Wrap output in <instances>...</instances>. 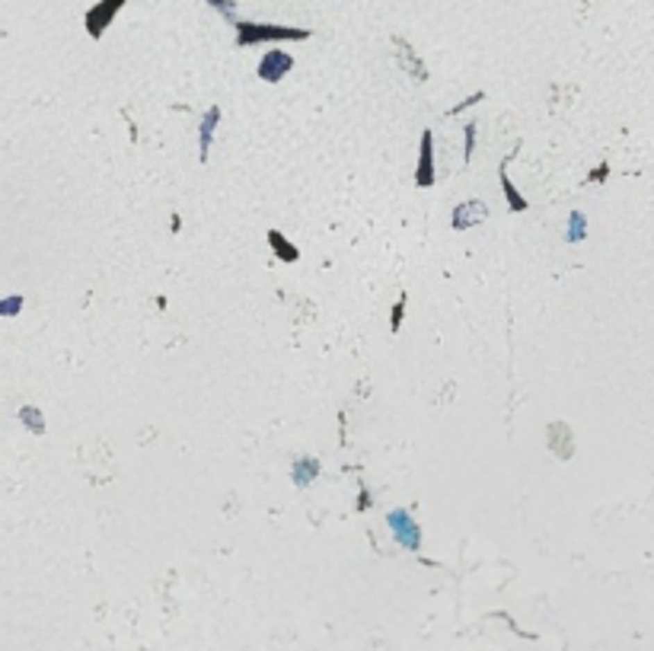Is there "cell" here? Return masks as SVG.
<instances>
[{
    "label": "cell",
    "mask_w": 654,
    "mask_h": 651,
    "mask_svg": "<svg viewBox=\"0 0 654 651\" xmlns=\"http://www.w3.org/2000/svg\"><path fill=\"white\" fill-rule=\"evenodd\" d=\"M307 35H310L307 29H287V26L246 23V19H240V23H237V45H240V48H246V45H262V42H281V39L300 42V39H307Z\"/></svg>",
    "instance_id": "cell-1"
},
{
    "label": "cell",
    "mask_w": 654,
    "mask_h": 651,
    "mask_svg": "<svg viewBox=\"0 0 654 651\" xmlns=\"http://www.w3.org/2000/svg\"><path fill=\"white\" fill-rule=\"evenodd\" d=\"M387 527L393 530L396 543H399L402 549H409V552H418V549H421V527H418V521L405 508L389 511V514H387Z\"/></svg>",
    "instance_id": "cell-2"
},
{
    "label": "cell",
    "mask_w": 654,
    "mask_h": 651,
    "mask_svg": "<svg viewBox=\"0 0 654 651\" xmlns=\"http://www.w3.org/2000/svg\"><path fill=\"white\" fill-rule=\"evenodd\" d=\"M489 221V205L482 198H466L453 208L450 214V227L453 230H469V227H479V223Z\"/></svg>",
    "instance_id": "cell-3"
},
{
    "label": "cell",
    "mask_w": 654,
    "mask_h": 651,
    "mask_svg": "<svg viewBox=\"0 0 654 651\" xmlns=\"http://www.w3.org/2000/svg\"><path fill=\"white\" fill-rule=\"evenodd\" d=\"M415 185H418V189H431V185H434V131H431V128H425V131H421Z\"/></svg>",
    "instance_id": "cell-4"
},
{
    "label": "cell",
    "mask_w": 654,
    "mask_h": 651,
    "mask_svg": "<svg viewBox=\"0 0 654 651\" xmlns=\"http://www.w3.org/2000/svg\"><path fill=\"white\" fill-rule=\"evenodd\" d=\"M294 67V58L287 55V51H281V48H271L265 58L259 61V77L265 80V83H278V80L287 77V71Z\"/></svg>",
    "instance_id": "cell-5"
},
{
    "label": "cell",
    "mask_w": 654,
    "mask_h": 651,
    "mask_svg": "<svg viewBox=\"0 0 654 651\" xmlns=\"http://www.w3.org/2000/svg\"><path fill=\"white\" fill-rule=\"evenodd\" d=\"M121 3L125 0H103V3H96L93 10L87 13V32L93 35V39H103V32L109 29V23L115 19V13L121 10Z\"/></svg>",
    "instance_id": "cell-6"
},
{
    "label": "cell",
    "mask_w": 654,
    "mask_h": 651,
    "mask_svg": "<svg viewBox=\"0 0 654 651\" xmlns=\"http://www.w3.org/2000/svg\"><path fill=\"white\" fill-rule=\"evenodd\" d=\"M221 105H211V109L205 112V119H201V125H198V160L201 163H208V153H211V141H214V131H217V125H221Z\"/></svg>",
    "instance_id": "cell-7"
},
{
    "label": "cell",
    "mask_w": 654,
    "mask_h": 651,
    "mask_svg": "<svg viewBox=\"0 0 654 651\" xmlns=\"http://www.w3.org/2000/svg\"><path fill=\"white\" fill-rule=\"evenodd\" d=\"M316 476H319V460L310 457V453H303V457H297V460L291 463V479L297 489H307Z\"/></svg>",
    "instance_id": "cell-8"
},
{
    "label": "cell",
    "mask_w": 654,
    "mask_h": 651,
    "mask_svg": "<svg viewBox=\"0 0 654 651\" xmlns=\"http://www.w3.org/2000/svg\"><path fill=\"white\" fill-rule=\"evenodd\" d=\"M549 447L555 450V457H562V460H568V457H571V431H568L565 421L549 425Z\"/></svg>",
    "instance_id": "cell-9"
},
{
    "label": "cell",
    "mask_w": 654,
    "mask_h": 651,
    "mask_svg": "<svg viewBox=\"0 0 654 651\" xmlns=\"http://www.w3.org/2000/svg\"><path fill=\"white\" fill-rule=\"evenodd\" d=\"M498 179H501V189H505V198H508V208H511L514 214H523L527 211V198H523L521 192H517V185L508 179V157H505V163H501V173H498Z\"/></svg>",
    "instance_id": "cell-10"
},
{
    "label": "cell",
    "mask_w": 654,
    "mask_h": 651,
    "mask_svg": "<svg viewBox=\"0 0 654 651\" xmlns=\"http://www.w3.org/2000/svg\"><path fill=\"white\" fill-rule=\"evenodd\" d=\"M268 246L275 249V255L281 259V262H297V259H300V249L294 246V243L284 237L281 230H268Z\"/></svg>",
    "instance_id": "cell-11"
},
{
    "label": "cell",
    "mask_w": 654,
    "mask_h": 651,
    "mask_svg": "<svg viewBox=\"0 0 654 651\" xmlns=\"http://www.w3.org/2000/svg\"><path fill=\"white\" fill-rule=\"evenodd\" d=\"M581 239H587V217L581 211H571L565 223V243H581Z\"/></svg>",
    "instance_id": "cell-12"
},
{
    "label": "cell",
    "mask_w": 654,
    "mask_h": 651,
    "mask_svg": "<svg viewBox=\"0 0 654 651\" xmlns=\"http://www.w3.org/2000/svg\"><path fill=\"white\" fill-rule=\"evenodd\" d=\"M19 418H23V425L32 434H42V431H45V415H42L35 405H23V409H19Z\"/></svg>",
    "instance_id": "cell-13"
},
{
    "label": "cell",
    "mask_w": 654,
    "mask_h": 651,
    "mask_svg": "<svg viewBox=\"0 0 654 651\" xmlns=\"http://www.w3.org/2000/svg\"><path fill=\"white\" fill-rule=\"evenodd\" d=\"M396 45H399L402 64H405V67H409V64H412V77H415V80H425V77H428V74H425V64H421L415 55H412V48L405 45V42H396Z\"/></svg>",
    "instance_id": "cell-14"
},
{
    "label": "cell",
    "mask_w": 654,
    "mask_h": 651,
    "mask_svg": "<svg viewBox=\"0 0 654 651\" xmlns=\"http://www.w3.org/2000/svg\"><path fill=\"white\" fill-rule=\"evenodd\" d=\"M476 135H479V125H476V121H466V128H463V160H466V163L473 160Z\"/></svg>",
    "instance_id": "cell-15"
},
{
    "label": "cell",
    "mask_w": 654,
    "mask_h": 651,
    "mask_svg": "<svg viewBox=\"0 0 654 651\" xmlns=\"http://www.w3.org/2000/svg\"><path fill=\"white\" fill-rule=\"evenodd\" d=\"M23 303H26V297H19V294H10L7 301L0 303V316H3V319H13L16 313L23 310Z\"/></svg>",
    "instance_id": "cell-16"
},
{
    "label": "cell",
    "mask_w": 654,
    "mask_h": 651,
    "mask_svg": "<svg viewBox=\"0 0 654 651\" xmlns=\"http://www.w3.org/2000/svg\"><path fill=\"white\" fill-rule=\"evenodd\" d=\"M405 297H399L396 301V307H393V313H389V323H393V332H399V326H402V313H405Z\"/></svg>",
    "instance_id": "cell-17"
},
{
    "label": "cell",
    "mask_w": 654,
    "mask_h": 651,
    "mask_svg": "<svg viewBox=\"0 0 654 651\" xmlns=\"http://www.w3.org/2000/svg\"><path fill=\"white\" fill-rule=\"evenodd\" d=\"M479 99H482V93H473V96H469V99H466V103L453 105V109H450V115H460V112H463V109H469V105H476V103H479Z\"/></svg>",
    "instance_id": "cell-18"
},
{
    "label": "cell",
    "mask_w": 654,
    "mask_h": 651,
    "mask_svg": "<svg viewBox=\"0 0 654 651\" xmlns=\"http://www.w3.org/2000/svg\"><path fill=\"white\" fill-rule=\"evenodd\" d=\"M208 3H214V7H217L224 16H227V19L233 16V0H208Z\"/></svg>",
    "instance_id": "cell-19"
},
{
    "label": "cell",
    "mask_w": 654,
    "mask_h": 651,
    "mask_svg": "<svg viewBox=\"0 0 654 651\" xmlns=\"http://www.w3.org/2000/svg\"><path fill=\"white\" fill-rule=\"evenodd\" d=\"M603 179H607V163H603V167H597V169H594L591 183H603Z\"/></svg>",
    "instance_id": "cell-20"
}]
</instances>
